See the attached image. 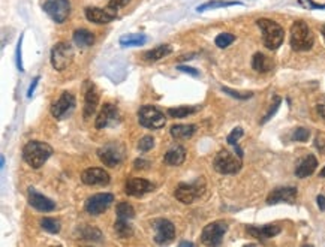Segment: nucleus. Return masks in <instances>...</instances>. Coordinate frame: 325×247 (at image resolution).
Returning a JSON list of instances; mask_svg holds the SVG:
<instances>
[{"mask_svg": "<svg viewBox=\"0 0 325 247\" xmlns=\"http://www.w3.org/2000/svg\"><path fill=\"white\" fill-rule=\"evenodd\" d=\"M252 68L259 72V74H265V72H270L273 69V62L270 57H267L265 54L262 53H256L252 59Z\"/></svg>", "mask_w": 325, "mask_h": 247, "instance_id": "25", "label": "nucleus"}, {"mask_svg": "<svg viewBox=\"0 0 325 247\" xmlns=\"http://www.w3.org/2000/svg\"><path fill=\"white\" fill-rule=\"evenodd\" d=\"M111 177L103 168H87L81 174V181L87 186H106Z\"/></svg>", "mask_w": 325, "mask_h": 247, "instance_id": "16", "label": "nucleus"}, {"mask_svg": "<svg viewBox=\"0 0 325 247\" xmlns=\"http://www.w3.org/2000/svg\"><path fill=\"white\" fill-rule=\"evenodd\" d=\"M201 107H177V108H170L168 110V116L173 119H185L189 117L190 114H195Z\"/></svg>", "mask_w": 325, "mask_h": 247, "instance_id": "29", "label": "nucleus"}, {"mask_svg": "<svg viewBox=\"0 0 325 247\" xmlns=\"http://www.w3.org/2000/svg\"><path fill=\"white\" fill-rule=\"evenodd\" d=\"M74 56V48L68 42H59L51 49V65L56 71L62 72L72 63Z\"/></svg>", "mask_w": 325, "mask_h": 247, "instance_id": "5", "label": "nucleus"}, {"mask_svg": "<svg viewBox=\"0 0 325 247\" xmlns=\"http://www.w3.org/2000/svg\"><path fill=\"white\" fill-rule=\"evenodd\" d=\"M321 33H322V38H324V41H325V26H322V29H321Z\"/></svg>", "mask_w": 325, "mask_h": 247, "instance_id": "51", "label": "nucleus"}, {"mask_svg": "<svg viewBox=\"0 0 325 247\" xmlns=\"http://www.w3.org/2000/svg\"><path fill=\"white\" fill-rule=\"evenodd\" d=\"M154 241L157 244H168L176 238V226L168 219H157L153 222Z\"/></svg>", "mask_w": 325, "mask_h": 247, "instance_id": "13", "label": "nucleus"}, {"mask_svg": "<svg viewBox=\"0 0 325 247\" xmlns=\"http://www.w3.org/2000/svg\"><path fill=\"white\" fill-rule=\"evenodd\" d=\"M75 108V96L69 91H63L60 97L51 105V114L57 120L66 119Z\"/></svg>", "mask_w": 325, "mask_h": 247, "instance_id": "12", "label": "nucleus"}, {"mask_svg": "<svg viewBox=\"0 0 325 247\" xmlns=\"http://www.w3.org/2000/svg\"><path fill=\"white\" fill-rule=\"evenodd\" d=\"M316 166H318V159H316L313 155H309V156H306V158L300 162V165L297 166L295 175H297L298 178H306V177H309V175H312V174L315 172Z\"/></svg>", "mask_w": 325, "mask_h": 247, "instance_id": "24", "label": "nucleus"}, {"mask_svg": "<svg viewBox=\"0 0 325 247\" xmlns=\"http://www.w3.org/2000/svg\"><path fill=\"white\" fill-rule=\"evenodd\" d=\"M97 104H99V93H97V88L93 82H87V87H86V101H84V119L89 120L96 108H97Z\"/></svg>", "mask_w": 325, "mask_h": 247, "instance_id": "19", "label": "nucleus"}, {"mask_svg": "<svg viewBox=\"0 0 325 247\" xmlns=\"http://www.w3.org/2000/svg\"><path fill=\"white\" fill-rule=\"evenodd\" d=\"M213 168L219 174H225V175L237 174L241 169V162L238 158H235L228 150H222L216 155V158L213 161Z\"/></svg>", "mask_w": 325, "mask_h": 247, "instance_id": "7", "label": "nucleus"}, {"mask_svg": "<svg viewBox=\"0 0 325 247\" xmlns=\"http://www.w3.org/2000/svg\"><path fill=\"white\" fill-rule=\"evenodd\" d=\"M38 82H39V77H35V78H33V82L30 84V87H29V90H27V97H32V96H33Z\"/></svg>", "mask_w": 325, "mask_h": 247, "instance_id": "45", "label": "nucleus"}, {"mask_svg": "<svg viewBox=\"0 0 325 247\" xmlns=\"http://www.w3.org/2000/svg\"><path fill=\"white\" fill-rule=\"evenodd\" d=\"M171 136L176 139H187L196 132L195 124H174L171 127Z\"/></svg>", "mask_w": 325, "mask_h": 247, "instance_id": "27", "label": "nucleus"}, {"mask_svg": "<svg viewBox=\"0 0 325 247\" xmlns=\"http://www.w3.org/2000/svg\"><path fill=\"white\" fill-rule=\"evenodd\" d=\"M315 38L304 21H295L291 27V48L294 51H309L313 46Z\"/></svg>", "mask_w": 325, "mask_h": 247, "instance_id": "3", "label": "nucleus"}, {"mask_svg": "<svg viewBox=\"0 0 325 247\" xmlns=\"http://www.w3.org/2000/svg\"><path fill=\"white\" fill-rule=\"evenodd\" d=\"M295 200H297V189L294 186H283L272 190V193L267 196V204L268 206H275L280 203L294 204Z\"/></svg>", "mask_w": 325, "mask_h": 247, "instance_id": "14", "label": "nucleus"}, {"mask_svg": "<svg viewBox=\"0 0 325 247\" xmlns=\"http://www.w3.org/2000/svg\"><path fill=\"white\" fill-rule=\"evenodd\" d=\"M41 228L49 234H59L62 229V225H60V220L54 217H44L41 219Z\"/></svg>", "mask_w": 325, "mask_h": 247, "instance_id": "32", "label": "nucleus"}, {"mask_svg": "<svg viewBox=\"0 0 325 247\" xmlns=\"http://www.w3.org/2000/svg\"><path fill=\"white\" fill-rule=\"evenodd\" d=\"M116 9H111L110 6H105V8H87L86 9V17L90 23L94 24H108L116 20L117 17Z\"/></svg>", "mask_w": 325, "mask_h": 247, "instance_id": "15", "label": "nucleus"}, {"mask_svg": "<svg viewBox=\"0 0 325 247\" xmlns=\"http://www.w3.org/2000/svg\"><path fill=\"white\" fill-rule=\"evenodd\" d=\"M114 231L119 235V238H129L134 234V229L129 220H123V219H117V222L114 223Z\"/></svg>", "mask_w": 325, "mask_h": 247, "instance_id": "28", "label": "nucleus"}, {"mask_svg": "<svg viewBox=\"0 0 325 247\" xmlns=\"http://www.w3.org/2000/svg\"><path fill=\"white\" fill-rule=\"evenodd\" d=\"M29 204H30L33 208H36V210H39V211H44V213L52 211L54 208H56V204H54V201H51L49 198H46V196L38 193L33 187L29 189Z\"/></svg>", "mask_w": 325, "mask_h": 247, "instance_id": "20", "label": "nucleus"}, {"mask_svg": "<svg viewBox=\"0 0 325 247\" xmlns=\"http://www.w3.org/2000/svg\"><path fill=\"white\" fill-rule=\"evenodd\" d=\"M114 203L113 193H96L86 201V211L92 216H99Z\"/></svg>", "mask_w": 325, "mask_h": 247, "instance_id": "11", "label": "nucleus"}, {"mask_svg": "<svg viewBox=\"0 0 325 247\" xmlns=\"http://www.w3.org/2000/svg\"><path fill=\"white\" fill-rule=\"evenodd\" d=\"M3 166H5V158L2 156L0 158V168H3Z\"/></svg>", "mask_w": 325, "mask_h": 247, "instance_id": "49", "label": "nucleus"}, {"mask_svg": "<svg viewBox=\"0 0 325 247\" xmlns=\"http://www.w3.org/2000/svg\"><path fill=\"white\" fill-rule=\"evenodd\" d=\"M21 45H23V36L20 38L18 43H17V51H15V60H17V68L20 72H24L23 69V62H21Z\"/></svg>", "mask_w": 325, "mask_h": 247, "instance_id": "40", "label": "nucleus"}, {"mask_svg": "<svg viewBox=\"0 0 325 247\" xmlns=\"http://www.w3.org/2000/svg\"><path fill=\"white\" fill-rule=\"evenodd\" d=\"M309 136H310V132H309V129H306V127H298V129H295V132H294V135H292L294 141H298V142H306V141L309 139Z\"/></svg>", "mask_w": 325, "mask_h": 247, "instance_id": "38", "label": "nucleus"}, {"mask_svg": "<svg viewBox=\"0 0 325 247\" xmlns=\"http://www.w3.org/2000/svg\"><path fill=\"white\" fill-rule=\"evenodd\" d=\"M74 42L81 46V48H87V46H92L94 43V36L92 32H89L87 29H78L74 32V36H72Z\"/></svg>", "mask_w": 325, "mask_h": 247, "instance_id": "26", "label": "nucleus"}, {"mask_svg": "<svg viewBox=\"0 0 325 247\" xmlns=\"http://www.w3.org/2000/svg\"><path fill=\"white\" fill-rule=\"evenodd\" d=\"M243 129L241 127H235L230 135H228V138H227V141H228V144H231V145H234L235 147V150H237V156L238 158H241L243 156V153H241V148L238 147V139L243 136Z\"/></svg>", "mask_w": 325, "mask_h": 247, "instance_id": "34", "label": "nucleus"}, {"mask_svg": "<svg viewBox=\"0 0 325 247\" xmlns=\"http://www.w3.org/2000/svg\"><path fill=\"white\" fill-rule=\"evenodd\" d=\"M97 158L100 159V162L110 168H116L122 164L123 161V150L122 147L116 142H110L105 144L103 147H100L97 150Z\"/></svg>", "mask_w": 325, "mask_h": 247, "instance_id": "10", "label": "nucleus"}, {"mask_svg": "<svg viewBox=\"0 0 325 247\" xmlns=\"http://www.w3.org/2000/svg\"><path fill=\"white\" fill-rule=\"evenodd\" d=\"M234 41H235V36L231 35V33H221V35L216 36V39H214L216 45H218L219 48H227V46H230Z\"/></svg>", "mask_w": 325, "mask_h": 247, "instance_id": "35", "label": "nucleus"}, {"mask_svg": "<svg viewBox=\"0 0 325 247\" xmlns=\"http://www.w3.org/2000/svg\"><path fill=\"white\" fill-rule=\"evenodd\" d=\"M256 24L261 29L264 45L268 49L275 51V49H278L283 43L285 30L280 24H278L273 20H268V18H259V20H256Z\"/></svg>", "mask_w": 325, "mask_h": 247, "instance_id": "2", "label": "nucleus"}, {"mask_svg": "<svg viewBox=\"0 0 325 247\" xmlns=\"http://www.w3.org/2000/svg\"><path fill=\"white\" fill-rule=\"evenodd\" d=\"M227 231H228V225L224 220L208 223L204 226L201 232V241L207 246H221Z\"/></svg>", "mask_w": 325, "mask_h": 247, "instance_id": "8", "label": "nucleus"}, {"mask_svg": "<svg viewBox=\"0 0 325 247\" xmlns=\"http://www.w3.org/2000/svg\"><path fill=\"white\" fill-rule=\"evenodd\" d=\"M316 201H318V207H319V210L325 211V196L319 195V196L316 198Z\"/></svg>", "mask_w": 325, "mask_h": 247, "instance_id": "46", "label": "nucleus"}, {"mask_svg": "<svg viewBox=\"0 0 325 247\" xmlns=\"http://www.w3.org/2000/svg\"><path fill=\"white\" fill-rule=\"evenodd\" d=\"M318 113H319V116L325 120V102L318 104Z\"/></svg>", "mask_w": 325, "mask_h": 247, "instance_id": "47", "label": "nucleus"}, {"mask_svg": "<svg viewBox=\"0 0 325 247\" xmlns=\"http://www.w3.org/2000/svg\"><path fill=\"white\" fill-rule=\"evenodd\" d=\"M116 213H117V219H123V220H131L135 217V210L131 204L128 203H120L116 207Z\"/></svg>", "mask_w": 325, "mask_h": 247, "instance_id": "33", "label": "nucleus"}, {"mask_svg": "<svg viewBox=\"0 0 325 247\" xmlns=\"http://www.w3.org/2000/svg\"><path fill=\"white\" fill-rule=\"evenodd\" d=\"M235 5H241L240 2H225V0H211V2H207L201 6L196 8L198 12H204L207 9H218V8H228V6H235Z\"/></svg>", "mask_w": 325, "mask_h": 247, "instance_id": "30", "label": "nucleus"}, {"mask_svg": "<svg viewBox=\"0 0 325 247\" xmlns=\"http://www.w3.org/2000/svg\"><path fill=\"white\" fill-rule=\"evenodd\" d=\"M173 53V46L168 45V43H162V45H157L156 48L153 49H148L142 54V59L148 63H154V62H159L162 59L168 57L170 54Z\"/></svg>", "mask_w": 325, "mask_h": 247, "instance_id": "22", "label": "nucleus"}, {"mask_svg": "<svg viewBox=\"0 0 325 247\" xmlns=\"http://www.w3.org/2000/svg\"><path fill=\"white\" fill-rule=\"evenodd\" d=\"M298 3L306 9H325V5L315 3V2H312V0H298Z\"/></svg>", "mask_w": 325, "mask_h": 247, "instance_id": "41", "label": "nucleus"}, {"mask_svg": "<svg viewBox=\"0 0 325 247\" xmlns=\"http://www.w3.org/2000/svg\"><path fill=\"white\" fill-rule=\"evenodd\" d=\"M204 190L205 183L202 178H198L192 183H180L174 190V196L182 204H192L204 193Z\"/></svg>", "mask_w": 325, "mask_h": 247, "instance_id": "4", "label": "nucleus"}, {"mask_svg": "<svg viewBox=\"0 0 325 247\" xmlns=\"http://www.w3.org/2000/svg\"><path fill=\"white\" fill-rule=\"evenodd\" d=\"M119 119V110L114 104L111 102H105L99 116L96 117V122H94V127L96 129H105L110 124H113L114 122H117Z\"/></svg>", "mask_w": 325, "mask_h": 247, "instance_id": "17", "label": "nucleus"}, {"mask_svg": "<svg viewBox=\"0 0 325 247\" xmlns=\"http://www.w3.org/2000/svg\"><path fill=\"white\" fill-rule=\"evenodd\" d=\"M147 42V36L145 35H128V36H123L120 38V45L122 46H139V45H144Z\"/></svg>", "mask_w": 325, "mask_h": 247, "instance_id": "31", "label": "nucleus"}, {"mask_svg": "<svg viewBox=\"0 0 325 247\" xmlns=\"http://www.w3.org/2000/svg\"><path fill=\"white\" fill-rule=\"evenodd\" d=\"M186 246H187V247H192L193 243H190V241H182V243H180V247H186Z\"/></svg>", "mask_w": 325, "mask_h": 247, "instance_id": "48", "label": "nucleus"}, {"mask_svg": "<svg viewBox=\"0 0 325 247\" xmlns=\"http://www.w3.org/2000/svg\"><path fill=\"white\" fill-rule=\"evenodd\" d=\"M148 165H150V162L144 161V159H137L134 162V168L135 169H148Z\"/></svg>", "mask_w": 325, "mask_h": 247, "instance_id": "43", "label": "nucleus"}, {"mask_svg": "<svg viewBox=\"0 0 325 247\" xmlns=\"http://www.w3.org/2000/svg\"><path fill=\"white\" fill-rule=\"evenodd\" d=\"M138 122L145 129H160L167 123V119L160 110L153 105H144L138 111Z\"/></svg>", "mask_w": 325, "mask_h": 247, "instance_id": "6", "label": "nucleus"}, {"mask_svg": "<svg viewBox=\"0 0 325 247\" xmlns=\"http://www.w3.org/2000/svg\"><path fill=\"white\" fill-rule=\"evenodd\" d=\"M247 234L256 240H268L280 234V226L278 225H265V226H247Z\"/></svg>", "mask_w": 325, "mask_h": 247, "instance_id": "21", "label": "nucleus"}, {"mask_svg": "<svg viewBox=\"0 0 325 247\" xmlns=\"http://www.w3.org/2000/svg\"><path fill=\"white\" fill-rule=\"evenodd\" d=\"M51 155H52L51 145L41 141H30L23 148V159L33 169L41 168L51 158Z\"/></svg>", "mask_w": 325, "mask_h": 247, "instance_id": "1", "label": "nucleus"}, {"mask_svg": "<svg viewBox=\"0 0 325 247\" xmlns=\"http://www.w3.org/2000/svg\"><path fill=\"white\" fill-rule=\"evenodd\" d=\"M154 189V184L145 178H131L126 181L125 193L129 196H142Z\"/></svg>", "mask_w": 325, "mask_h": 247, "instance_id": "18", "label": "nucleus"}, {"mask_svg": "<svg viewBox=\"0 0 325 247\" xmlns=\"http://www.w3.org/2000/svg\"><path fill=\"white\" fill-rule=\"evenodd\" d=\"M129 2H131V0H108V5H106V6H110L111 9L119 11L120 8L126 6Z\"/></svg>", "mask_w": 325, "mask_h": 247, "instance_id": "42", "label": "nucleus"}, {"mask_svg": "<svg viewBox=\"0 0 325 247\" xmlns=\"http://www.w3.org/2000/svg\"><path fill=\"white\" fill-rule=\"evenodd\" d=\"M222 91H225L227 94H230V96H232V97H235V99H241V101H244V99H249V97L253 96V93H238V91L231 90V88H228V87H222Z\"/></svg>", "mask_w": 325, "mask_h": 247, "instance_id": "39", "label": "nucleus"}, {"mask_svg": "<svg viewBox=\"0 0 325 247\" xmlns=\"http://www.w3.org/2000/svg\"><path fill=\"white\" fill-rule=\"evenodd\" d=\"M44 11L52 21L62 24L68 20L71 14V3L69 0H45Z\"/></svg>", "mask_w": 325, "mask_h": 247, "instance_id": "9", "label": "nucleus"}, {"mask_svg": "<svg viewBox=\"0 0 325 247\" xmlns=\"http://www.w3.org/2000/svg\"><path fill=\"white\" fill-rule=\"evenodd\" d=\"M154 147V139L151 138V136H142L141 139H139V142H138V148L141 152H148V150H151V148Z\"/></svg>", "mask_w": 325, "mask_h": 247, "instance_id": "37", "label": "nucleus"}, {"mask_svg": "<svg viewBox=\"0 0 325 247\" xmlns=\"http://www.w3.org/2000/svg\"><path fill=\"white\" fill-rule=\"evenodd\" d=\"M177 69H179L180 72L189 74V75H192V77H198V71L193 69V68H189V66H177Z\"/></svg>", "mask_w": 325, "mask_h": 247, "instance_id": "44", "label": "nucleus"}, {"mask_svg": "<svg viewBox=\"0 0 325 247\" xmlns=\"http://www.w3.org/2000/svg\"><path fill=\"white\" fill-rule=\"evenodd\" d=\"M186 159V150L185 147L182 145H176L173 148L167 152L165 158H164V162L170 166H180Z\"/></svg>", "mask_w": 325, "mask_h": 247, "instance_id": "23", "label": "nucleus"}, {"mask_svg": "<svg viewBox=\"0 0 325 247\" xmlns=\"http://www.w3.org/2000/svg\"><path fill=\"white\" fill-rule=\"evenodd\" d=\"M319 177H322V178H325V166L322 168V171L319 172Z\"/></svg>", "mask_w": 325, "mask_h": 247, "instance_id": "50", "label": "nucleus"}, {"mask_svg": "<svg viewBox=\"0 0 325 247\" xmlns=\"http://www.w3.org/2000/svg\"><path fill=\"white\" fill-rule=\"evenodd\" d=\"M280 102H282V99H280L279 96H276L275 101H273V104H272V107H270V110H268V113H267V114L264 116V119L261 120V124L267 123L270 119H272V117L278 113V110H279V107H280Z\"/></svg>", "mask_w": 325, "mask_h": 247, "instance_id": "36", "label": "nucleus"}]
</instances>
